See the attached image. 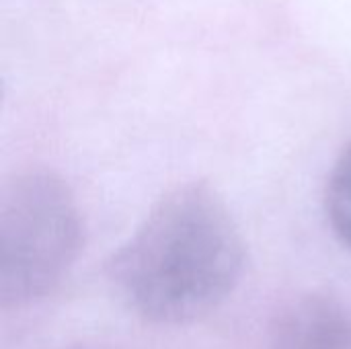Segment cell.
<instances>
[{"label": "cell", "instance_id": "3957f363", "mask_svg": "<svg viewBox=\"0 0 351 349\" xmlns=\"http://www.w3.org/2000/svg\"><path fill=\"white\" fill-rule=\"evenodd\" d=\"M267 349H351V306L331 296H306L271 325Z\"/></svg>", "mask_w": 351, "mask_h": 349}, {"label": "cell", "instance_id": "277c9868", "mask_svg": "<svg viewBox=\"0 0 351 349\" xmlns=\"http://www.w3.org/2000/svg\"><path fill=\"white\" fill-rule=\"evenodd\" d=\"M325 210L333 232L351 251V144L339 154L327 179Z\"/></svg>", "mask_w": 351, "mask_h": 349}, {"label": "cell", "instance_id": "7a4b0ae2", "mask_svg": "<svg viewBox=\"0 0 351 349\" xmlns=\"http://www.w3.org/2000/svg\"><path fill=\"white\" fill-rule=\"evenodd\" d=\"M80 212L47 171L14 175L0 191V300L21 306L56 288L78 257Z\"/></svg>", "mask_w": 351, "mask_h": 349}, {"label": "cell", "instance_id": "6da1fadb", "mask_svg": "<svg viewBox=\"0 0 351 349\" xmlns=\"http://www.w3.org/2000/svg\"><path fill=\"white\" fill-rule=\"evenodd\" d=\"M243 269L241 228L206 183L167 191L109 265L113 286L134 313L171 325L202 319L220 306Z\"/></svg>", "mask_w": 351, "mask_h": 349}]
</instances>
